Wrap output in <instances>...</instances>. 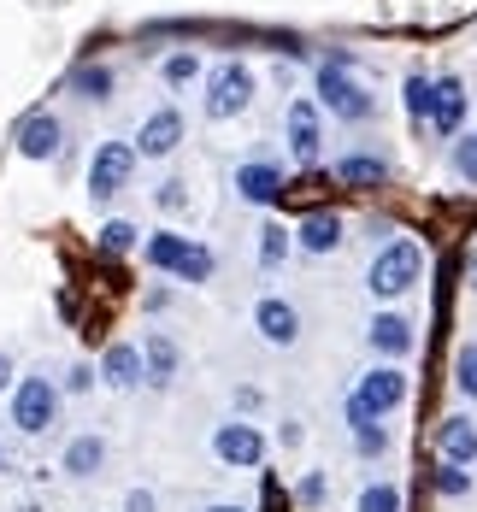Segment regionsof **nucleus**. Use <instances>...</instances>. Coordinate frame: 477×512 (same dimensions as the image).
I'll return each mask as SVG.
<instances>
[{"instance_id": "obj_1", "label": "nucleus", "mask_w": 477, "mask_h": 512, "mask_svg": "<svg viewBox=\"0 0 477 512\" xmlns=\"http://www.w3.org/2000/svg\"><path fill=\"white\" fill-rule=\"evenodd\" d=\"M313 101L324 106L330 118H342V124H371V118H377V95L354 77V59H348V53H324V59H318Z\"/></svg>"}, {"instance_id": "obj_2", "label": "nucleus", "mask_w": 477, "mask_h": 512, "mask_svg": "<svg viewBox=\"0 0 477 512\" xmlns=\"http://www.w3.org/2000/svg\"><path fill=\"white\" fill-rule=\"evenodd\" d=\"M424 277V242L419 236H395V242H383L366 265V289L389 307V301H407L413 289H419Z\"/></svg>"}, {"instance_id": "obj_3", "label": "nucleus", "mask_w": 477, "mask_h": 512, "mask_svg": "<svg viewBox=\"0 0 477 512\" xmlns=\"http://www.w3.org/2000/svg\"><path fill=\"white\" fill-rule=\"evenodd\" d=\"M201 112H207L212 124H224V118H242L254 95H260V77H254V65H242V59H218L207 77H201Z\"/></svg>"}, {"instance_id": "obj_4", "label": "nucleus", "mask_w": 477, "mask_h": 512, "mask_svg": "<svg viewBox=\"0 0 477 512\" xmlns=\"http://www.w3.org/2000/svg\"><path fill=\"white\" fill-rule=\"evenodd\" d=\"M142 254H148L154 271H171L177 283H207L212 277V254L195 236H177V230H154V236L142 242Z\"/></svg>"}, {"instance_id": "obj_5", "label": "nucleus", "mask_w": 477, "mask_h": 512, "mask_svg": "<svg viewBox=\"0 0 477 512\" xmlns=\"http://www.w3.org/2000/svg\"><path fill=\"white\" fill-rule=\"evenodd\" d=\"M53 418H59V389L53 377H18L12 383V424L24 436H48Z\"/></svg>"}, {"instance_id": "obj_6", "label": "nucleus", "mask_w": 477, "mask_h": 512, "mask_svg": "<svg viewBox=\"0 0 477 512\" xmlns=\"http://www.w3.org/2000/svg\"><path fill=\"white\" fill-rule=\"evenodd\" d=\"M136 142H101L95 159H89V201H112V195H124L130 189V177H136Z\"/></svg>"}, {"instance_id": "obj_7", "label": "nucleus", "mask_w": 477, "mask_h": 512, "mask_svg": "<svg viewBox=\"0 0 477 512\" xmlns=\"http://www.w3.org/2000/svg\"><path fill=\"white\" fill-rule=\"evenodd\" d=\"M212 454L230 465V471H254V465H265V430L248 424V418H224L212 430Z\"/></svg>"}, {"instance_id": "obj_8", "label": "nucleus", "mask_w": 477, "mask_h": 512, "mask_svg": "<svg viewBox=\"0 0 477 512\" xmlns=\"http://www.w3.org/2000/svg\"><path fill=\"white\" fill-rule=\"evenodd\" d=\"M360 401H366L377 418H389L395 407H407V395H413V377L395 365V359H383V365H371V371H360V389H354Z\"/></svg>"}, {"instance_id": "obj_9", "label": "nucleus", "mask_w": 477, "mask_h": 512, "mask_svg": "<svg viewBox=\"0 0 477 512\" xmlns=\"http://www.w3.org/2000/svg\"><path fill=\"white\" fill-rule=\"evenodd\" d=\"M366 348L377 359H413V348H419V324L407 318V312H395V307H383L377 318L366 324Z\"/></svg>"}, {"instance_id": "obj_10", "label": "nucleus", "mask_w": 477, "mask_h": 512, "mask_svg": "<svg viewBox=\"0 0 477 512\" xmlns=\"http://www.w3.org/2000/svg\"><path fill=\"white\" fill-rule=\"evenodd\" d=\"M283 136H289V154H295V165H318V154H324V106L318 101H289V118H283Z\"/></svg>"}, {"instance_id": "obj_11", "label": "nucleus", "mask_w": 477, "mask_h": 512, "mask_svg": "<svg viewBox=\"0 0 477 512\" xmlns=\"http://www.w3.org/2000/svg\"><path fill=\"white\" fill-rule=\"evenodd\" d=\"M466 83L460 77H430V136H442V142H454L460 130H466Z\"/></svg>"}, {"instance_id": "obj_12", "label": "nucleus", "mask_w": 477, "mask_h": 512, "mask_svg": "<svg viewBox=\"0 0 477 512\" xmlns=\"http://www.w3.org/2000/svg\"><path fill=\"white\" fill-rule=\"evenodd\" d=\"M183 130H189V118H183L171 101L154 106V112L142 118V130H136V154L142 159H171L177 148H183Z\"/></svg>"}, {"instance_id": "obj_13", "label": "nucleus", "mask_w": 477, "mask_h": 512, "mask_svg": "<svg viewBox=\"0 0 477 512\" xmlns=\"http://www.w3.org/2000/svg\"><path fill=\"white\" fill-rule=\"evenodd\" d=\"M12 142H18V154L24 159H59L65 148V124H59V112H24L18 118V130H12Z\"/></svg>"}, {"instance_id": "obj_14", "label": "nucleus", "mask_w": 477, "mask_h": 512, "mask_svg": "<svg viewBox=\"0 0 477 512\" xmlns=\"http://www.w3.org/2000/svg\"><path fill=\"white\" fill-rule=\"evenodd\" d=\"M283 189H289V171L277 159H242L236 165V195L248 206H271Z\"/></svg>"}, {"instance_id": "obj_15", "label": "nucleus", "mask_w": 477, "mask_h": 512, "mask_svg": "<svg viewBox=\"0 0 477 512\" xmlns=\"http://www.w3.org/2000/svg\"><path fill=\"white\" fill-rule=\"evenodd\" d=\"M430 448H436V460H448V465H477V418L472 412H448L436 424Z\"/></svg>"}, {"instance_id": "obj_16", "label": "nucleus", "mask_w": 477, "mask_h": 512, "mask_svg": "<svg viewBox=\"0 0 477 512\" xmlns=\"http://www.w3.org/2000/svg\"><path fill=\"white\" fill-rule=\"evenodd\" d=\"M254 330H260L271 348H295L301 342V312H295V301H283V295H260Z\"/></svg>"}, {"instance_id": "obj_17", "label": "nucleus", "mask_w": 477, "mask_h": 512, "mask_svg": "<svg viewBox=\"0 0 477 512\" xmlns=\"http://www.w3.org/2000/svg\"><path fill=\"white\" fill-rule=\"evenodd\" d=\"M342 230H348L342 212H307V218L295 224V248H301L307 259H324V254L342 248Z\"/></svg>"}, {"instance_id": "obj_18", "label": "nucleus", "mask_w": 477, "mask_h": 512, "mask_svg": "<svg viewBox=\"0 0 477 512\" xmlns=\"http://www.w3.org/2000/svg\"><path fill=\"white\" fill-rule=\"evenodd\" d=\"M101 383L106 389H142L148 383V371H142V348L136 342H106V354H101Z\"/></svg>"}, {"instance_id": "obj_19", "label": "nucleus", "mask_w": 477, "mask_h": 512, "mask_svg": "<svg viewBox=\"0 0 477 512\" xmlns=\"http://www.w3.org/2000/svg\"><path fill=\"white\" fill-rule=\"evenodd\" d=\"M59 471L71 477V483H89V477H101L106 471V436H71L65 442V454H59Z\"/></svg>"}, {"instance_id": "obj_20", "label": "nucleus", "mask_w": 477, "mask_h": 512, "mask_svg": "<svg viewBox=\"0 0 477 512\" xmlns=\"http://www.w3.org/2000/svg\"><path fill=\"white\" fill-rule=\"evenodd\" d=\"M330 171H336V183H342V189H383V183H389V159H383V154H360V148H354V154H342Z\"/></svg>"}, {"instance_id": "obj_21", "label": "nucleus", "mask_w": 477, "mask_h": 512, "mask_svg": "<svg viewBox=\"0 0 477 512\" xmlns=\"http://www.w3.org/2000/svg\"><path fill=\"white\" fill-rule=\"evenodd\" d=\"M177 365H183L177 342H171L165 330H154V336L142 342V371H148V383H154V389H171V383H177Z\"/></svg>"}, {"instance_id": "obj_22", "label": "nucleus", "mask_w": 477, "mask_h": 512, "mask_svg": "<svg viewBox=\"0 0 477 512\" xmlns=\"http://www.w3.org/2000/svg\"><path fill=\"white\" fill-rule=\"evenodd\" d=\"M112 89H118L112 65H77V71H71V95H77V101L101 106V101H112Z\"/></svg>"}, {"instance_id": "obj_23", "label": "nucleus", "mask_w": 477, "mask_h": 512, "mask_svg": "<svg viewBox=\"0 0 477 512\" xmlns=\"http://www.w3.org/2000/svg\"><path fill=\"white\" fill-rule=\"evenodd\" d=\"M289 248H295V230H289V224H277V218H265V224H260V248H254L260 265H265V271H277V265L289 259Z\"/></svg>"}, {"instance_id": "obj_24", "label": "nucleus", "mask_w": 477, "mask_h": 512, "mask_svg": "<svg viewBox=\"0 0 477 512\" xmlns=\"http://www.w3.org/2000/svg\"><path fill=\"white\" fill-rule=\"evenodd\" d=\"M136 242H142V230H136L130 218H106V224H101V236H95V248H101L106 259L136 254Z\"/></svg>"}, {"instance_id": "obj_25", "label": "nucleus", "mask_w": 477, "mask_h": 512, "mask_svg": "<svg viewBox=\"0 0 477 512\" xmlns=\"http://www.w3.org/2000/svg\"><path fill=\"white\" fill-rule=\"evenodd\" d=\"M430 483H436V495H442V501H466V495H472V465L436 460V465H430Z\"/></svg>"}, {"instance_id": "obj_26", "label": "nucleus", "mask_w": 477, "mask_h": 512, "mask_svg": "<svg viewBox=\"0 0 477 512\" xmlns=\"http://www.w3.org/2000/svg\"><path fill=\"white\" fill-rule=\"evenodd\" d=\"M401 106H407V118L430 130V77L424 71H407V83H401Z\"/></svg>"}, {"instance_id": "obj_27", "label": "nucleus", "mask_w": 477, "mask_h": 512, "mask_svg": "<svg viewBox=\"0 0 477 512\" xmlns=\"http://www.w3.org/2000/svg\"><path fill=\"white\" fill-rule=\"evenodd\" d=\"M159 77H165V89H189V83L201 77V53H189V48L165 53V65H159Z\"/></svg>"}, {"instance_id": "obj_28", "label": "nucleus", "mask_w": 477, "mask_h": 512, "mask_svg": "<svg viewBox=\"0 0 477 512\" xmlns=\"http://www.w3.org/2000/svg\"><path fill=\"white\" fill-rule=\"evenodd\" d=\"M354 512H401V489L377 477V483H366V489L354 495Z\"/></svg>"}, {"instance_id": "obj_29", "label": "nucleus", "mask_w": 477, "mask_h": 512, "mask_svg": "<svg viewBox=\"0 0 477 512\" xmlns=\"http://www.w3.org/2000/svg\"><path fill=\"white\" fill-rule=\"evenodd\" d=\"M448 154H454V177L477 189V130H460V136L448 142Z\"/></svg>"}, {"instance_id": "obj_30", "label": "nucleus", "mask_w": 477, "mask_h": 512, "mask_svg": "<svg viewBox=\"0 0 477 512\" xmlns=\"http://www.w3.org/2000/svg\"><path fill=\"white\" fill-rule=\"evenodd\" d=\"M454 389L477 407V342H460L454 348Z\"/></svg>"}, {"instance_id": "obj_31", "label": "nucleus", "mask_w": 477, "mask_h": 512, "mask_svg": "<svg viewBox=\"0 0 477 512\" xmlns=\"http://www.w3.org/2000/svg\"><path fill=\"white\" fill-rule=\"evenodd\" d=\"M354 454H360V460H383V454H389L383 418H377V424H354Z\"/></svg>"}, {"instance_id": "obj_32", "label": "nucleus", "mask_w": 477, "mask_h": 512, "mask_svg": "<svg viewBox=\"0 0 477 512\" xmlns=\"http://www.w3.org/2000/svg\"><path fill=\"white\" fill-rule=\"evenodd\" d=\"M295 501H301V507H324V501H330V477H324V471H307V477L295 483Z\"/></svg>"}, {"instance_id": "obj_33", "label": "nucleus", "mask_w": 477, "mask_h": 512, "mask_svg": "<svg viewBox=\"0 0 477 512\" xmlns=\"http://www.w3.org/2000/svg\"><path fill=\"white\" fill-rule=\"evenodd\" d=\"M95 383H101V371H95V365H83V359L65 371V395H89Z\"/></svg>"}, {"instance_id": "obj_34", "label": "nucleus", "mask_w": 477, "mask_h": 512, "mask_svg": "<svg viewBox=\"0 0 477 512\" xmlns=\"http://www.w3.org/2000/svg\"><path fill=\"white\" fill-rule=\"evenodd\" d=\"M154 201H159V212H183V206H189V189H183L177 177H165L154 189Z\"/></svg>"}, {"instance_id": "obj_35", "label": "nucleus", "mask_w": 477, "mask_h": 512, "mask_svg": "<svg viewBox=\"0 0 477 512\" xmlns=\"http://www.w3.org/2000/svg\"><path fill=\"white\" fill-rule=\"evenodd\" d=\"M124 512H159V495L154 489H130L124 495Z\"/></svg>"}, {"instance_id": "obj_36", "label": "nucleus", "mask_w": 477, "mask_h": 512, "mask_svg": "<svg viewBox=\"0 0 477 512\" xmlns=\"http://www.w3.org/2000/svg\"><path fill=\"white\" fill-rule=\"evenodd\" d=\"M277 442H283V448H301V418H283V430H277Z\"/></svg>"}, {"instance_id": "obj_37", "label": "nucleus", "mask_w": 477, "mask_h": 512, "mask_svg": "<svg viewBox=\"0 0 477 512\" xmlns=\"http://www.w3.org/2000/svg\"><path fill=\"white\" fill-rule=\"evenodd\" d=\"M6 389H12V354L0 348V395H6Z\"/></svg>"}, {"instance_id": "obj_38", "label": "nucleus", "mask_w": 477, "mask_h": 512, "mask_svg": "<svg viewBox=\"0 0 477 512\" xmlns=\"http://www.w3.org/2000/svg\"><path fill=\"white\" fill-rule=\"evenodd\" d=\"M466 289H472V295H477V254L466 259Z\"/></svg>"}, {"instance_id": "obj_39", "label": "nucleus", "mask_w": 477, "mask_h": 512, "mask_svg": "<svg viewBox=\"0 0 477 512\" xmlns=\"http://www.w3.org/2000/svg\"><path fill=\"white\" fill-rule=\"evenodd\" d=\"M207 512H248V507H230V501H224V507H207Z\"/></svg>"}, {"instance_id": "obj_40", "label": "nucleus", "mask_w": 477, "mask_h": 512, "mask_svg": "<svg viewBox=\"0 0 477 512\" xmlns=\"http://www.w3.org/2000/svg\"><path fill=\"white\" fill-rule=\"evenodd\" d=\"M0 465H6V448H0Z\"/></svg>"}]
</instances>
